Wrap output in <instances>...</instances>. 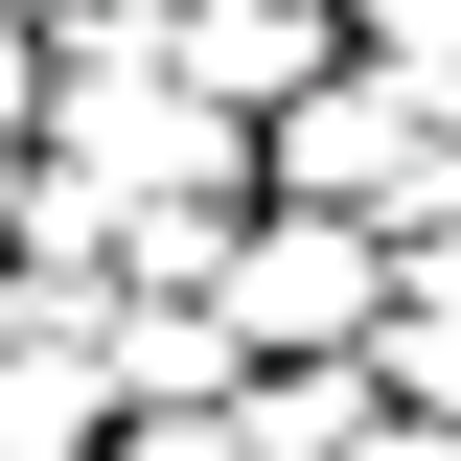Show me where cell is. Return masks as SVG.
<instances>
[{
	"label": "cell",
	"instance_id": "cell-1",
	"mask_svg": "<svg viewBox=\"0 0 461 461\" xmlns=\"http://www.w3.org/2000/svg\"><path fill=\"white\" fill-rule=\"evenodd\" d=\"M208 277H230V346H300V323H393V230H346V208H300V230H230V254H208Z\"/></svg>",
	"mask_w": 461,
	"mask_h": 461
},
{
	"label": "cell",
	"instance_id": "cell-5",
	"mask_svg": "<svg viewBox=\"0 0 461 461\" xmlns=\"http://www.w3.org/2000/svg\"><path fill=\"white\" fill-rule=\"evenodd\" d=\"M23 115H47V47H23V23H0V139H23Z\"/></svg>",
	"mask_w": 461,
	"mask_h": 461
},
{
	"label": "cell",
	"instance_id": "cell-4",
	"mask_svg": "<svg viewBox=\"0 0 461 461\" xmlns=\"http://www.w3.org/2000/svg\"><path fill=\"white\" fill-rule=\"evenodd\" d=\"M323 23H346V47H393L415 93H461V0H323Z\"/></svg>",
	"mask_w": 461,
	"mask_h": 461
},
{
	"label": "cell",
	"instance_id": "cell-3",
	"mask_svg": "<svg viewBox=\"0 0 461 461\" xmlns=\"http://www.w3.org/2000/svg\"><path fill=\"white\" fill-rule=\"evenodd\" d=\"M93 393H115L93 346H0V461H69V438H93Z\"/></svg>",
	"mask_w": 461,
	"mask_h": 461
},
{
	"label": "cell",
	"instance_id": "cell-2",
	"mask_svg": "<svg viewBox=\"0 0 461 461\" xmlns=\"http://www.w3.org/2000/svg\"><path fill=\"white\" fill-rule=\"evenodd\" d=\"M323 0H208V23H185V93H323Z\"/></svg>",
	"mask_w": 461,
	"mask_h": 461
},
{
	"label": "cell",
	"instance_id": "cell-6",
	"mask_svg": "<svg viewBox=\"0 0 461 461\" xmlns=\"http://www.w3.org/2000/svg\"><path fill=\"white\" fill-rule=\"evenodd\" d=\"M139 461H254V438H230V415H185V438H139Z\"/></svg>",
	"mask_w": 461,
	"mask_h": 461
}]
</instances>
